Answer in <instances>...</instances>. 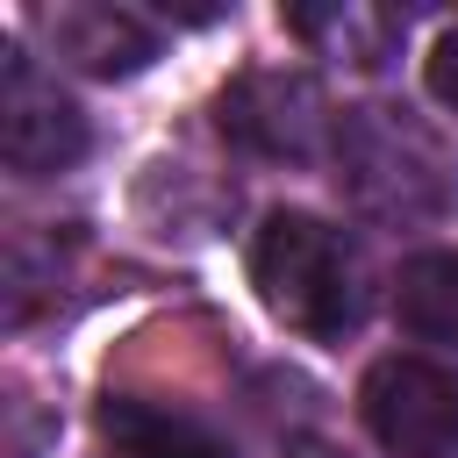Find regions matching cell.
<instances>
[{"label": "cell", "instance_id": "4", "mask_svg": "<svg viewBox=\"0 0 458 458\" xmlns=\"http://www.w3.org/2000/svg\"><path fill=\"white\" fill-rule=\"evenodd\" d=\"M315 114H322V100L301 72H243L222 93V129L243 150H265V157H308Z\"/></svg>", "mask_w": 458, "mask_h": 458}, {"label": "cell", "instance_id": "1", "mask_svg": "<svg viewBox=\"0 0 458 458\" xmlns=\"http://www.w3.org/2000/svg\"><path fill=\"white\" fill-rule=\"evenodd\" d=\"M250 286H258V301L286 329H301L315 344H336L365 315L358 258H351L344 229H329L322 215H301V208H272L258 222V236H250Z\"/></svg>", "mask_w": 458, "mask_h": 458}, {"label": "cell", "instance_id": "7", "mask_svg": "<svg viewBox=\"0 0 458 458\" xmlns=\"http://www.w3.org/2000/svg\"><path fill=\"white\" fill-rule=\"evenodd\" d=\"M394 315L422 344H458V250H422L394 279Z\"/></svg>", "mask_w": 458, "mask_h": 458}, {"label": "cell", "instance_id": "2", "mask_svg": "<svg viewBox=\"0 0 458 458\" xmlns=\"http://www.w3.org/2000/svg\"><path fill=\"white\" fill-rule=\"evenodd\" d=\"M358 415L386 458H451L458 451V372L437 358H379L358 379Z\"/></svg>", "mask_w": 458, "mask_h": 458}, {"label": "cell", "instance_id": "6", "mask_svg": "<svg viewBox=\"0 0 458 458\" xmlns=\"http://www.w3.org/2000/svg\"><path fill=\"white\" fill-rule=\"evenodd\" d=\"M50 50L79 72H143L157 57V36L129 14V7H107V0H86V7H57L50 14Z\"/></svg>", "mask_w": 458, "mask_h": 458}, {"label": "cell", "instance_id": "3", "mask_svg": "<svg viewBox=\"0 0 458 458\" xmlns=\"http://www.w3.org/2000/svg\"><path fill=\"white\" fill-rule=\"evenodd\" d=\"M0 157L29 179L64 172V165L86 157V114L21 50H7V79H0Z\"/></svg>", "mask_w": 458, "mask_h": 458}, {"label": "cell", "instance_id": "8", "mask_svg": "<svg viewBox=\"0 0 458 458\" xmlns=\"http://www.w3.org/2000/svg\"><path fill=\"white\" fill-rule=\"evenodd\" d=\"M422 79H429V93H437V100L458 114V21H451L437 43H429V57H422Z\"/></svg>", "mask_w": 458, "mask_h": 458}, {"label": "cell", "instance_id": "5", "mask_svg": "<svg viewBox=\"0 0 458 458\" xmlns=\"http://www.w3.org/2000/svg\"><path fill=\"white\" fill-rule=\"evenodd\" d=\"M100 429L122 458H236L215 422H200L193 408L150 401V394H107Z\"/></svg>", "mask_w": 458, "mask_h": 458}]
</instances>
